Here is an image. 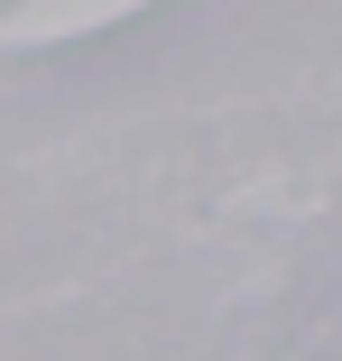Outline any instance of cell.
I'll list each match as a JSON object with an SVG mask.
<instances>
[]
</instances>
